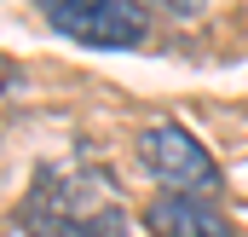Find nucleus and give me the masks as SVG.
Masks as SVG:
<instances>
[{"instance_id":"f257e3e1","label":"nucleus","mask_w":248,"mask_h":237,"mask_svg":"<svg viewBox=\"0 0 248 237\" xmlns=\"http://www.w3.org/2000/svg\"><path fill=\"white\" fill-rule=\"evenodd\" d=\"M17 226L29 237H133L127 208L104 174H69V168H41Z\"/></svg>"},{"instance_id":"f03ea898","label":"nucleus","mask_w":248,"mask_h":237,"mask_svg":"<svg viewBox=\"0 0 248 237\" xmlns=\"http://www.w3.org/2000/svg\"><path fill=\"white\" fill-rule=\"evenodd\" d=\"M139 156H144V168L156 174V185H168L173 197H219L225 191V174H219V162L208 156V145L179 127V121H150L144 133H139Z\"/></svg>"},{"instance_id":"7ed1b4c3","label":"nucleus","mask_w":248,"mask_h":237,"mask_svg":"<svg viewBox=\"0 0 248 237\" xmlns=\"http://www.w3.org/2000/svg\"><path fill=\"white\" fill-rule=\"evenodd\" d=\"M41 17L81 41V47H104V52H127V47H144L150 35V17L139 0H41Z\"/></svg>"},{"instance_id":"20e7f679","label":"nucleus","mask_w":248,"mask_h":237,"mask_svg":"<svg viewBox=\"0 0 248 237\" xmlns=\"http://www.w3.org/2000/svg\"><path fill=\"white\" fill-rule=\"evenodd\" d=\"M144 232L150 237H237L231 220H225L214 203H202V197H173V191H162V197L150 203Z\"/></svg>"},{"instance_id":"39448f33","label":"nucleus","mask_w":248,"mask_h":237,"mask_svg":"<svg viewBox=\"0 0 248 237\" xmlns=\"http://www.w3.org/2000/svg\"><path fill=\"white\" fill-rule=\"evenodd\" d=\"M144 6H156V12H168V17H202L208 0H144Z\"/></svg>"}]
</instances>
